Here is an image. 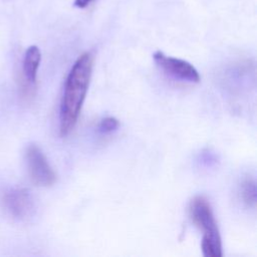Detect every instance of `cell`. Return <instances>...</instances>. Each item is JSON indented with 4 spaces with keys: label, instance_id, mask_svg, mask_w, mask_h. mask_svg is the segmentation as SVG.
<instances>
[{
    "label": "cell",
    "instance_id": "2",
    "mask_svg": "<svg viewBox=\"0 0 257 257\" xmlns=\"http://www.w3.org/2000/svg\"><path fill=\"white\" fill-rule=\"evenodd\" d=\"M192 222L203 231L201 248L205 257H221L222 242L219 228L210 203L202 196L195 197L189 205Z\"/></svg>",
    "mask_w": 257,
    "mask_h": 257
},
{
    "label": "cell",
    "instance_id": "4",
    "mask_svg": "<svg viewBox=\"0 0 257 257\" xmlns=\"http://www.w3.org/2000/svg\"><path fill=\"white\" fill-rule=\"evenodd\" d=\"M153 58L157 65L170 77L184 82L198 83L200 81V74L198 70L190 62L168 56L162 51H156Z\"/></svg>",
    "mask_w": 257,
    "mask_h": 257
},
{
    "label": "cell",
    "instance_id": "7",
    "mask_svg": "<svg viewBox=\"0 0 257 257\" xmlns=\"http://www.w3.org/2000/svg\"><path fill=\"white\" fill-rule=\"evenodd\" d=\"M256 183L254 179H244L239 186V195L242 203L249 207L255 208L256 206Z\"/></svg>",
    "mask_w": 257,
    "mask_h": 257
},
{
    "label": "cell",
    "instance_id": "10",
    "mask_svg": "<svg viewBox=\"0 0 257 257\" xmlns=\"http://www.w3.org/2000/svg\"><path fill=\"white\" fill-rule=\"evenodd\" d=\"M90 2L91 0H74L73 4L77 8H85Z\"/></svg>",
    "mask_w": 257,
    "mask_h": 257
},
{
    "label": "cell",
    "instance_id": "3",
    "mask_svg": "<svg viewBox=\"0 0 257 257\" xmlns=\"http://www.w3.org/2000/svg\"><path fill=\"white\" fill-rule=\"evenodd\" d=\"M25 156L30 179L36 186L49 187L55 183L56 175L38 146L29 145Z\"/></svg>",
    "mask_w": 257,
    "mask_h": 257
},
{
    "label": "cell",
    "instance_id": "1",
    "mask_svg": "<svg viewBox=\"0 0 257 257\" xmlns=\"http://www.w3.org/2000/svg\"><path fill=\"white\" fill-rule=\"evenodd\" d=\"M93 67V55L82 53L73 63L64 84L59 110L60 136H67L77 122Z\"/></svg>",
    "mask_w": 257,
    "mask_h": 257
},
{
    "label": "cell",
    "instance_id": "6",
    "mask_svg": "<svg viewBox=\"0 0 257 257\" xmlns=\"http://www.w3.org/2000/svg\"><path fill=\"white\" fill-rule=\"evenodd\" d=\"M41 61V52L36 45L29 46L23 58V74L29 83H35L37 71Z\"/></svg>",
    "mask_w": 257,
    "mask_h": 257
},
{
    "label": "cell",
    "instance_id": "8",
    "mask_svg": "<svg viewBox=\"0 0 257 257\" xmlns=\"http://www.w3.org/2000/svg\"><path fill=\"white\" fill-rule=\"evenodd\" d=\"M119 126V121L113 116H106L102 118L97 124V132L101 135H108L116 131Z\"/></svg>",
    "mask_w": 257,
    "mask_h": 257
},
{
    "label": "cell",
    "instance_id": "9",
    "mask_svg": "<svg viewBox=\"0 0 257 257\" xmlns=\"http://www.w3.org/2000/svg\"><path fill=\"white\" fill-rule=\"evenodd\" d=\"M199 165L203 168L209 169V168H213L214 166L217 165L218 163V156L212 152L211 150H204L202 151L197 159Z\"/></svg>",
    "mask_w": 257,
    "mask_h": 257
},
{
    "label": "cell",
    "instance_id": "5",
    "mask_svg": "<svg viewBox=\"0 0 257 257\" xmlns=\"http://www.w3.org/2000/svg\"><path fill=\"white\" fill-rule=\"evenodd\" d=\"M3 203L9 214L17 220H26L34 213L32 194L25 188H11L3 195Z\"/></svg>",
    "mask_w": 257,
    "mask_h": 257
}]
</instances>
